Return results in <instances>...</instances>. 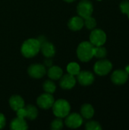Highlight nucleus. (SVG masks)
I'll return each instance as SVG.
<instances>
[{
	"instance_id": "obj_16",
	"label": "nucleus",
	"mask_w": 129,
	"mask_h": 130,
	"mask_svg": "<svg viewBox=\"0 0 129 130\" xmlns=\"http://www.w3.org/2000/svg\"><path fill=\"white\" fill-rule=\"evenodd\" d=\"M10 129L12 130H27L28 129V125L25 118L16 117L11 121Z\"/></svg>"
},
{
	"instance_id": "obj_25",
	"label": "nucleus",
	"mask_w": 129,
	"mask_h": 130,
	"mask_svg": "<svg viewBox=\"0 0 129 130\" xmlns=\"http://www.w3.org/2000/svg\"><path fill=\"white\" fill-rule=\"evenodd\" d=\"M85 129L87 130H101L102 126L98 122L91 120L86 123Z\"/></svg>"
},
{
	"instance_id": "obj_10",
	"label": "nucleus",
	"mask_w": 129,
	"mask_h": 130,
	"mask_svg": "<svg viewBox=\"0 0 129 130\" xmlns=\"http://www.w3.org/2000/svg\"><path fill=\"white\" fill-rule=\"evenodd\" d=\"M94 75L90 71H80L77 75V80L82 86H89L94 82Z\"/></svg>"
},
{
	"instance_id": "obj_14",
	"label": "nucleus",
	"mask_w": 129,
	"mask_h": 130,
	"mask_svg": "<svg viewBox=\"0 0 129 130\" xmlns=\"http://www.w3.org/2000/svg\"><path fill=\"white\" fill-rule=\"evenodd\" d=\"M40 52L46 58H52L56 54V47L48 40L40 45Z\"/></svg>"
},
{
	"instance_id": "obj_21",
	"label": "nucleus",
	"mask_w": 129,
	"mask_h": 130,
	"mask_svg": "<svg viewBox=\"0 0 129 130\" xmlns=\"http://www.w3.org/2000/svg\"><path fill=\"white\" fill-rule=\"evenodd\" d=\"M67 72L68 74L70 75H77L80 71H81V67H80V65L75 62H71L70 63L68 64L67 66Z\"/></svg>"
},
{
	"instance_id": "obj_1",
	"label": "nucleus",
	"mask_w": 129,
	"mask_h": 130,
	"mask_svg": "<svg viewBox=\"0 0 129 130\" xmlns=\"http://www.w3.org/2000/svg\"><path fill=\"white\" fill-rule=\"evenodd\" d=\"M40 51V43L36 38H29L21 45V53L25 58L30 59L36 56Z\"/></svg>"
},
{
	"instance_id": "obj_19",
	"label": "nucleus",
	"mask_w": 129,
	"mask_h": 130,
	"mask_svg": "<svg viewBox=\"0 0 129 130\" xmlns=\"http://www.w3.org/2000/svg\"><path fill=\"white\" fill-rule=\"evenodd\" d=\"M25 108V117L30 120H34L38 116V110L37 107L32 104H28Z\"/></svg>"
},
{
	"instance_id": "obj_13",
	"label": "nucleus",
	"mask_w": 129,
	"mask_h": 130,
	"mask_svg": "<svg viewBox=\"0 0 129 130\" xmlns=\"http://www.w3.org/2000/svg\"><path fill=\"white\" fill-rule=\"evenodd\" d=\"M84 26V18L80 16H74L68 21V27L72 31H78Z\"/></svg>"
},
{
	"instance_id": "obj_8",
	"label": "nucleus",
	"mask_w": 129,
	"mask_h": 130,
	"mask_svg": "<svg viewBox=\"0 0 129 130\" xmlns=\"http://www.w3.org/2000/svg\"><path fill=\"white\" fill-rule=\"evenodd\" d=\"M55 102L54 97L52 96V94L49 93H44L40 94L36 98V104L37 106L43 110H49L52 108L53 104Z\"/></svg>"
},
{
	"instance_id": "obj_6",
	"label": "nucleus",
	"mask_w": 129,
	"mask_h": 130,
	"mask_svg": "<svg viewBox=\"0 0 129 130\" xmlns=\"http://www.w3.org/2000/svg\"><path fill=\"white\" fill-rule=\"evenodd\" d=\"M106 41V34L101 29H94L90 34V42L94 46H103Z\"/></svg>"
},
{
	"instance_id": "obj_3",
	"label": "nucleus",
	"mask_w": 129,
	"mask_h": 130,
	"mask_svg": "<svg viewBox=\"0 0 129 130\" xmlns=\"http://www.w3.org/2000/svg\"><path fill=\"white\" fill-rule=\"evenodd\" d=\"M52 108L53 114L56 117L60 118H65L71 111V105L65 99H59L55 101Z\"/></svg>"
},
{
	"instance_id": "obj_20",
	"label": "nucleus",
	"mask_w": 129,
	"mask_h": 130,
	"mask_svg": "<svg viewBox=\"0 0 129 130\" xmlns=\"http://www.w3.org/2000/svg\"><path fill=\"white\" fill-rule=\"evenodd\" d=\"M43 89L46 93L53 94L56 90V85L53 80H46L43 84Z\"/></svg>"
},
{
	"instance_id": "obj_23",
	"label": "nucleus",
	"mask_w": 129,
	"mask_h": 130,
	"mask_svg": "<svg viewBox=\"0 0 129 130\" xmlns=\"http://www.w3.org/2000/svg\"><path fill=\"white\" fill-rule=\"evenodd\" d=\"M84 26L89 30H94L97 26V21L94 18L90 16L84 19Z\"/></svg>"
},
{
	"instance_id": "obj_26",
	"label": "nucleus",
	"mask_w": 129,
	"mask_h": 130,
	"mask_svg": "<svg viewBox=\"0 0 129 130\" xmlns=\"http://www.w3.org/2000/svg\"><path fill=\"white\" fill-rule=\"evenodd\" d=\"M119 8L121 9V11L123 14H129V2L128 1H123L120 3Z\"/></svg>"
},
{
	"instance_id": "obj_22",
	"label": "nucleus",
	"mask_w": 129,
	"mask_h": 130,
	"mask_svg": "<svg viewBox=\"0 0 129 130\" xmlns=\"http://www.w3.org/2000/svg\"><path fill=\"white\" fill-rule=\"evenodd\" d=\"M107 55V50L103 46H94V56L97 59H104Z\"/></svg>"
},
{
	"instance_id": "obj_24",
	"label": "nucleus",
	"mask_w": 129,
	"mask_h": 130,
	"mask_svg": "<svg viewBox=\"0 0 129 130\" xmlns=\"http://www.w3.org/2000/svg\"><path fill=\"white\" fill-rule=\"evenodd\" d=\"M64 126V122L62 118L56 117L53 121L51 123V129L52 130H60Z\"/></svg>"
},
{
	"instance_id": "obj_17",
	"label": "nucleus",
	"mask_w": 129,
	"mask_h": 130,
	"mask_svg": "<svg viewBox=\"0 0 129 130\" xmlns=\"http://www.w3.org/2000/svg\"><path fill=\"white\" fill-rule=\"evenodd\" d=\"M46 74L51 80H59L63 75V71L62 68L58 66H52L49 67Z\"/></svg>"
},
{
	"instance_id": "obj_7",
	"label": "nucleus",
	"mask_w": 129,
	"mask_h": 130,
	"mask_svg": "<svg viewBox=\"0 0 129 130\" xmlns=\"http://www.w3.org/2000/svg\"><path fill=\"white\" fill-rule=\"evenodd\" d=\"M27 73L30 78L39 79L43 78L46 74V69L43 64L33 63L28 67Z\"/></svg>"
},
{
	"instance_id": "obj_15",
	"label": "nucleus",
	"mask_w": 129,
	"mask_h": 130,
	"mask_svg": "<svg viewBox=\"0 0 129 130\" xmlns=\"http://www.w3.org/2000/svg\"><path fill=\"white\" fill-rule=\"evenodd\" d=\"M8 103H9L10 107L14 111H17V110H19V109H21L25 106V103H24L23 98L21 97L20 95H17V94L12 95L9 98Z\"/></svg>"
},
{
	"instance_id": "obj_18",
	"label": "nucleus",
	"mask_w": 129,
	"mask_h": 130,
	"mask_svg": "<svg viewBox=\"0 0 129 130\" xmlns=\"http://www.w3.org/2000/svg\"><path fill=\"white\" fill-rule=\"evenodd\" d=\"M81 115L83 118L90 120L94 115V109L90 104H84L81 107Z\"/></svg>"
},
{
	"instance_id": "obj_5",
	"label": "nucleus",
	"mask_w": 129,
	"mask_h": 130,
	"mask_svg": "<svg viewBox=\"0 0 129 130\" xmlns=\"http://www.w3.org/2000/svg\"><path fill=\"white\" fill-rule=\"evenodd\" d=\"M94 11V6L91 2L88 0H82L77 5V13L82 18L91 16Z\"/></svg>"
},
{
	"instance_id": "obj_28",
	"label": "nucleus",
	"mask_w": 129,
	"mask_h": 130,
	"mask_svg": "<svg viewBox=\"0 0 129 130\" xmlns=\"http://www.w3.org/2000/svg\"><path fill=\"white\" fill-rule=\"evenodd\" d=\"M43 65L45 66V67H50L52 66V58H46L44 62H43Z\"/></svg>"
},
{
	"instance_id": "obj_29",
	"label": "nucleus",
	"mask_w": 129,
	"mask_h": 130,
	"mask_svg": "<svg viewBox=\"0 0 129 130\" xmlns=\"http://www.w3.org/2000/svg\"><path fill=\"white\" fill-rule=\"evenodd\" d=\"M37 40H38V41L40 42V45L42 44V43H45L46 41H47V39H46V37H45V36H43V35H40L38 38H36Z\"/></svg>"
},
{
	"instance_id": "obj_27",
	"label": "nucleus",
	"mask_w": 129,
	"mask_h": 130,
	"mask_svg": "<svg viewBox=\"0 0 129 130\" xmlns=\"http://www.w3.org/2000/svg\"><path fill=\"white\" fill-rule=\"evenodd\" d=\"M6 125V119L3 113H0V129H2L5 128Z\"/></svg>"
},
{
	"instance_id": "obj_30",
	"label": "nucleus",
	"mask_w": 129,
	"mask_h": 130,
	"mask_svg": "<svg viewBox=\"0 0 129 130\" xmlns=\"http://www.w3.org/2000/svg\"><path fill=\"white\" fill-rule=\"evenodd\" d=\"M63 1H65V2H68V3H71V2H75V0H63Z\"/></svg>"
},
{
	"instance_id": "obj_2",
	"label": "nucleus",
	"mask_w": 129,
	"mask_h": 130,
	"mask_svg": "<svg viewBox=\"0 0 129 130\" xmlns=\"http://www.w3.org/2000/svg\"><path fill=\"white\" fill-rule=\"evenodd\" d=\"M94 46L89 41L81 42L77 48V56L80 61L87 62L94 57Z\"/></svg>"
},
{
	"instance_id": "obj_12",
	"label": "nucleus",
	"mask_w": 129,
	"mask_h": 130,
	"mask_svg": "<svg viewBox=\"0 0 129 130\" xmlns=\"http://www.w3.org/2000/svg\"><path fill=\"white\" fill-rule=\"evenodd\" d=\"M128 79V74L125 70H122V69H118L114 71L111 75V80L113 83L118 85H121L126 83Z\"/></svg>"
},
{
	"instance_id": "obj_31",
	"label": "nucleus",
	"mask_w": 129,
	"mask_h": 130,
	"mask_svg": "<svg viewBox=\"0 0 129 130\" xmlns=\"http://www.w3.org/2000/svg\"><path fill=\"white\" fill-rule=\"evenodd\" d=\"M125 72H127V73L129 75V66H128L126 67V69H125Z\"/></svg>"
},
{
	"instance_id": "obj_9",
	"label": "nucleus",
	"mask_w": 129,
	"mask_h": 130,
	"mask_svg": "<svg viewBox=\"0 0 129 130\" xmlns=\"http://www.w3.org/2000/svg\"><path fill=\"white\" fill-rule=\"evenodd\" d=\"M65 118V124L70 129H78L83 124V117L78 113H69Z\"/></svg>"
},
{
	"instance_id": "obj_32",
	"label": "nucleus",
	"mask_w": 129,
	"mask_h": 130,
	"mask_svg": "<svg viewBox=\"0 0 129 130\" xmlns=\"http://www.w3.org/2000/svg\"><path fill=\"white\" fill-rule=\"evenodd\" d=\"M128 18H129V14H128Z\"/></svg>"
},
{
	"instance_id": "obj_4",
	"label": "nucleus",
	"mask_w": 129,
	"mask_h": 130,
	"mask_svg": "<svg viewBox=\"0 0 129 130\" xmlns=\"http://www.w3.org/2000/svg\"><path fill=\"white\" fill-rule=\"evenodd\" d=\"M112 69H113L112 62L104 59H101L100 60L97 61L94 66V70L95 73L100 76L106 75L111 72Z\"/></svg>"
},
{
	"instance_id": "obj_11",
	"label": "nucleus",
	"mask_w": 129,
	"mask_h": 130,
	"mask_svg": "<svg viewBox=\"0 0 129 130\" xmlns=\"http://www.w3.org/2000/svg\"><path fill=\"white\" fill-rule=\"evenodd\" d=\"M76 85V78L74 75L70 74L63 75L59 79V85L62 89L70 90L72 89Z\"/></svg>"
}]
</instances>
